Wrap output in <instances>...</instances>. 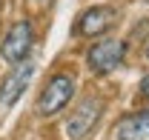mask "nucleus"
<instances>
[{
	"instance_id": "2",
	"label": "nucleus",
	"mask_w": 149,
	"mask_h": 140,
	"mask_svg": "<svg viewBox=\"0 0 149 140\" xmlns=\"http://www.w3.org/2000/svg\"><path fill=\"white\" fill-rule=\"evenodd\" d=\"M32 43H35V29H32V23H29V20H17V23L6 32L3 43H0V57H3L6 63H20V60L29 57Z\"/></svg>"
},
{
	"instance_id": "9",
	"label": "nucleus",
	"mask_w": 149,
	"mask_h": 140,
	"mask_svg": "<svg viewBox=\"0 0 149 140\" xmlns=\"http://www.w3.org/2000/svg\"><path fill=\"white\" fill-rule=\"evenodd\" d=\"M146 3H149V0H146Z\"/></svg>"
},
{
	"instance_id": "4",
	"label": "nucleus",
	"mask_w": 149,
	"mask_h": 140,
	"mask_svg": "<svg viewBox=\"0 0 149 140\" xmlns=\"http://www.w3.org/2000/svg\"><path fill=\"white\" fill-rule=\"evenodd\" d=\"M100 112H103V100L100 97H86L69 114V120H66V137L69 140H83L95 129V123L100 120Z\"/></svg>"
},
{
	"instance_id": "7",
	"label": "nucleus",
	"mask_w": 149,
	"mask_h": 140,
	"mask_svg": "<svg viewBox=\"0 0 149 140\" xmlns=\"http://www.w3.org/2000/svg\"><path fill=\"white\" fill-rule=\"evenodd\" d=\"M115 140H149V109L126 114L115 126Z\"/></svg>"
},
{
	"instance_id": "1",
	"label": "nucleus",
	"mask_w": 149,
	"mask_h": 140,
	"mask_svg": "<svg viewBox=\"0 0 149 140\" xmlns=\"http://www.w3.org/2000/svg\"><path fill=\"white\" fill-rule=\"evenodd\" d=\"M74 97V77L72 74H55L46 89L40 91V97H37V106L35 112L40 117H55L57 112H63L69 100Z\"/></svg>"
},
{
	"instance_id": "5",
	"label": "nucleus",
	"mask_w": 149,
	"mask_h": 140,
	"mask_svg": "<svg viewBox=\"0 0 149 140\" xmlns=\"http://www.w3.org/2000/svg\"><path fill=\"white\" fill-rule=\"evenodd\" d=\"M32 74H35V66H32V63H26V60L15 63V69L9 71L6 80L0 83V106H3V109H9V106L17 103V97L23 94V89L29 86Z\"/></svg>"
},
{
	"instance_id": "3",
	"label": "nucleus",
	"mask_w": 149,
	"mask_h": 140,
	"mask_svg": "<svg viewBox=\"0 0 149 140\" xmlns=\"http://www.w3.org/2000/svg\"><path fill=\"white\" fill-rule=\"evenodd\" d=\"M123 57H126V43L123 40H100V43H95L89 54H86V63H89V69L95 74H109L115 71L120 63H123Z\"/></svg>"
},
{
	"instance_id": "10",
	"label": "nucleus",
	"mask_w": 149,
	"mask_h": 140,
	"mask_svg": "<svg viewBox=\"0 0 149 140\" xmlns=\"http://www.w3.org/2000/svg\"><path fill=\"white\" fill-rule=\"evenodd\" d=\"M146 54H149V52H146Z\"/></svg>"
},
{
	"instance_id": "8",
	"label": "nucleus",
	"mask_w": 149,
	"mask_h": 140,
	"mask_svg": "<svg viewBox=\"0 0 149 140\" xmlns=\"http://www.w3.org/2000/svg\"><path fill=\"white\" fill-rule=\"evenodd\" d=\"M141 94H143V97H149V77L141 83Z\"/></svg>"
},
{
	"instance_id": "6",
	"label": "nucleus",
	"mask_w": 149,
	"mask_h": 140,
	"mask_svg": "<svg viewBox=\"0 0 149 140\" xmlns=\"http://www.w3.org/2000/svg\"><path fill=\"white\" fill-rule=\"evenodd\" d=\"M115 23H118V12L112 6H92V9H86L80 15L77 32L86 35V37H97V35H103V32H109Z\"/></svg>"
}]
</instances>
